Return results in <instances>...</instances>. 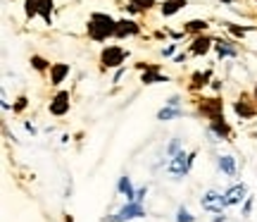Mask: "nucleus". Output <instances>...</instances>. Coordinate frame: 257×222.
Returning <instances> with one entry per match:
<instances>
[{
  "label": "nucleus",
  "mask_w": 257,
  "mask_h": 222,
  "mask_svg": "<svg viewBox=\"0 0 257 222\" xmlns=\"http://www.w3.org/2000/svg\"><path fill=\"white\" fill-rule=\"evenodd\" d=\"M86 29H88V36L93 41H107L110 36L117 34V22L110 15H105V12H93Z\"/></svg>",
  "instance_id": "nucleus-1"
},
{
  "label": "nucleus",
  "mask_w": 257,
  "mask_h": 222,
  "mask_svg": "<svg viewBox=\"0 0 257 222\" xmlns=\"http://www.w3.org/2000/svg\"><path fill=\"white\" fill-rule=\"evenodd\" d=\"M146 194H148V186H141L136 191V196H134V201H138V203H143V198H146Z\"/></svg>",
  "instance_id": "nucleus-30"
},
{
  "label": "nucleus",
  "mask_w": 257,
  "mask_h": 222,
  "mask_svg": "<svg viewBox=\"0 0 257 222\" xmlns=\"http://www.w3.org/2000/svg\"><path fill=\"white\" fill-rule=\"evenodd\" d=\"M212 48H214V38L210 36H195L193 38V43H191V53L193 55H205V53H210Z\"/></svg>",
  "instance_id": "nucleus-8"
},
{
  "label": "nucleus",
  "mask_w": 257,
  "mask_h": 222,
  "mask_svg": "<svg viewBox=\"0 0 257 222\" xmlns=\"http://www.w3.org/2000/svg\"><path fill=\"white\" fill-rule=\"evenodd\" d=\"M138 31H141V27H138L136 22H131V19H119V22H117V34H114V36L117 38L136 36Z\"/></svg>",
  "instance_id": "nucleus-10"
},
{
  "label": "nucleus",
  "mask_w": 257,
  "mask_h": 222,
  "mask_svg": "<svg viewBox=\"0 0 257 222\" xmlns=\"http://www.w3.org/2000/svg\"><path fill=\"white\" fill-rule=\"evenodd\" d=\"M184 8H186V0H165L160 10H162L165 17H172V15H176L179 10H184Z\"/></svg>",
  "instance_id": "nucleus-14"
},
{
  "label": "nucleus",
  "mask_w": 257,
  "mask_h": 222,
  "mask_svg": "<svg viewBox=\"0 0 257 222\" xmlns=\"http://www.w3.org/2000/svg\"><path fill=\"white\" fill-rule=\"evenodd\" d=\"M202 210H210V213H221L224 208H226V203H224V196L217 194V191H207V194L202 196Z\"/></svg>",
  "instance_id": "nucleus-5"
},
{
  "label": "nucleus",
  "mask_w": 257,
  "mask_h": 222,
  "mask_svg": "<svg viewBox=\"0 0 257 222\" xmlns=\"http://www.w3.org/2000/svg\"><path fill=\"white\" fill-rule=\"evenodd\" d=\"M179 146H181V141L174 139L172 143H169V148H167V153H169V156H176V153H179Z\"/></svg>",
  "instance_id": "nucleus-29"
},
{
  "label": "nucleus",
  "mask_w": 257,
  "mask_h": 222,
  "mask_svg": "<svg viewBox=\"0 0 257 222\" xmlns=\"http://www.w3.org/2000/svg\"><path fill=\"white\" fill-rule=\"evenodd\" d=\"M38 5H41V0H27V3H24V12H27L29 19L38 15Z\"/></svg>",
  "instance_id": "nucleus-25"
},
{
  "label": "nucleus",
  "mask_w": 257,
  "mask_h": 222,
  "mask_svg": "<svg viewBox=\"0 0 257 222\" xmlns=\"http://www.w3.org/2000/svg\"><path fill=\"white\" fill-rule=\"evenodd\" d=\"M193 220H195V215H191L186 208H179V210H176V222H193Z\"/></svg>",
  "instance_id": "nucleus-26"
},
{
  "label": "nucleus",
  "mask_w": 257,
  "mask_h": 222,
  "mask_svg": "<svg viewBox=\"0 0 257 222\" xmlns=\"http://www.w3.org/2000/svg\"><path fill=\"white\" fill-rule=\"evenodd\" d=\"M128 5H134L136 10H141V12H146V10H153L157 5L155 0H128Z\"/></svg>",
  "instance_id": "nucleus-24"
},
{
  "label": "nucleus",
  "mask_w": 257,
  "mask_h": 222,
  "mask_svg": "<svg viewBox=\"0 0 257 222\" xmlns=\"http://www.w3.org/2000/svg\"><path fill=\"white\" fill-rule=\"evenodd\" d=\"M169 105H174V108H179V103H181V98H179V96H172V98H169Z\"/></svg>",
  "instance_id": "nucleus-32"
},
{
  "label": "nucleus",
  "mask_w": 257,
  "mask_h": 222,
  "mask_svg": "<svg viewBox=\"0 0 257 222\" xmlns=\"http://www.w3.org/2000/svg\"><path fill=\"white\" fill-rule=\"evenodd\" d=\"M210 129L219 136V139H229L231 136V127L226 124V120H224V115H217V117H212L210 120Z\"/></svg>",
  "instance_id": "nucleus-11"
},
{
  "label": "nucleus",
  "mask_w": 257,
  "mask_h": 222,
  "mask_svg": "<svg viewBox=\"0 0 257 222\" xmlns=\"http://www.w3.org/2000/svg\"><path fill=\"white\" fill-rule=\"evenodd\" d=\"M214 48H217V55L221 57H236L238 55V50L233 46H229V41H214Z\"/></svg>",
  "instance_id": "nucleus-15"
},
{
  "label": "nucleus",
  "mask_w": 257,
  "mask_h": 222,
  "mask_svg": "<svg viewBox=\"0 0 257 222\" xmlns=\"http://www.w3.org/2000/svg\"><path fill=\"white\" fill-rule=\"evenodd\" d=\"M250 208H252V198H248V203L243 208V215H250Z\"/></svg>",
  "instance_id": "nucleus-33"
},
{
  "label": "nucleus",
  "mask_w": 257,
  "mask_h": 222,
  "mask_svg": "<svg viewBox=\"0 0 257 222\" xmlns=\"http://www.w3.org/2000/svg\"><path fill=\"white\" fill-rule=\"evenodd\" d=\"M67 74H69V65H67V62H55V65L50 67V84H53V86H60Z\"/></svg>",
  "instance_id": "nucleus-13"
},
{
  "label": "nucleus",
  "mask_w": 257,
  "mask_h": 222,
  "mask_svg": "<svg viewBox=\"0 0 257 222\" xmlns=\"http://www.w3.org/2000/svg\"><path fill=\"white\" fill-rule=\"evenodd\" d=\"M174 50H176V46H174V43H172V46H167V48H165V50H162V55H165V57H169V55H174Z\"/></svg>",
  "instance_id": "nucleus-31"
},
{
  "label": "nucleus",
  "mask_w": 257,
  "mask_h": 222,
  "mask_svg": "<svg viewBox=\"0 0 257 222\" xmlns=\"http://www.w3.org/2000/svg\"><path fill=\"white\" fill-rule=\"evenodd\" d=\"M117 189H119V194H124L128 198V201H134V196H136V191H134V184H131V179H128L126 175L119 179V184H117Z\"/></svg>",
  "instance_id": "nucleus-21"
},
{
  "label": "nucleus",
  "mask_w": 257,
  "mask_h": 222,
  "mask_svg": "<svg viewBox=\"0 0 257 222\" xmlns=\"http://www.w3.org/2000/svg\"><path fill=\"white\" fill-rule=\"evenodd\" d=\"M207 27H210V24H207L205 19H191V22L184 27V31H191V34H202Z\"/></svg>",
  "instance_id": "nucleus-22"
},
{
  "label": "nucleus",
  "mask_w": 257,
  "mask_h": 222,
  "mask_svg": "<svg viewBox=\"0 0 257 222\" xmlns=\"http://www.w3.org/2000/svg\"><path fill=\"white\" fill-rule=\"evenodd\" d=\"M50 112L55 115V117H62V115H67L69 112V91H60L50 101Z\"/></svg>",
  "instance_id": "nucleus-7"
},
{
  "label": "nucleus",
  "mask_w": 257,
  "mask_h": 222,
  "mask_svg": "<svg viewBox=\"0 0 257 222\" xmlns=\"http://www.w3.org/2000/svg\"><path fill=\"white\" fill-rule=\"evenodd\" d=\"M255 98H257V84H255Z\"/></svg>",
  "instance_id": "nucleus-36"
},
{
  "label": "nucleus",
  "mask_w": 257,
  "mask_h": 222,
  "mask_svg": "<svg viewBox=\"0 0 257 222\" xmlns=\"http://www.w3.org/2000/svg\"><path fill=\"white\" fill-rule=\"evenodd\" d=\"M38 15L43 17L46 24H53V0H41V5H38Z\"/></svg>",
  "instance_id": "nucleus-20"
},
{
  "label": "nucleus",
  "mask_w": 257,
  "mask_h": 222,
  "mask_svg": "<svg viewBox=\"0 0 257 222\" xmlns=\"http://www.w3.org/2000/svg\"><path fill=\"white\" fill-rule=\"evenodd\" d=\"M210 79H212V72H210V69H205V72H195L191 77V89H193V91H198V89H202V86L210 82Z\"/></svg>",
  "instance_id": "nucleus-16"
},
{
  "label": "nucleus",
  "mask_w": 257,
  "mask_h": 222,
  "mask_svg": "<svg viewBox=\"0 0 257 222\" xmlns=\"http://www.w3.org/2000/svg\"><path fill=\"white\" fill-rule=\"evenodd\" d=\"M186 57H188L186 53H179V55L174 57V62H186Z\"/></svg>",
  "instance_id": "nucleus-34"
},
{
  "label": "nucleus",
  "mask_w": 257,
  "mask_h": 222,
  "mask_svg": "<svg viewBox=\"0 0 257 222\" xmlns=\"http://www.w3.org/2000/svg\"><path fill=\"white\" fill-rule=\"evenodd\" d=\"M198 110L205 115V117H217V115H224V103L219 101V98H202L200 103H198Z\"/></svg>",
  "instance_id": "nucleus-6"
},
{
  "label": "nucleus",
  "mask_w": 257,
  "mask_h": 222,
  "mask_svg": "<svg viewBox=\"0 0 257 222\" xmlns=\"http://www.w3.org/2000/svg\"><path fill=\"white\" fill-rule=\"evenodd\" d=\"M126 50L121 46H107V48H102V53H100V65L107 69V67H121V62L126 60Z\"/></svg>",
  "instance_id": "nucleus-3"
},
{
  "label": "nucleus",
  "mask_w": 257,
  "mask_h": 222,
  "mask_svg": "<svg viewBox=\"0 0 257 222\" xmlns=\"http://www.w3.org/2000/svg\"><path fill=\"white\" fill-rule=\"evenodd\" d=\"M193 160H195V153H184V151H179L176 156H172L169 160V172L176 177H186L188 175V170H191Z\"/></svg>",
  "instance_id": "nucleus-2"
},
{
  "label": "nucleus",
  "mask_w": 257,
  "mask_h": 222,
  "mask_svg": "<svg viewBox=\"0 0 257 222\" xmlns=\"http://www.w3.org/2000/svg\"><path fill=\"white\" fill-rule=\"evenodd\" d=\"M226 27H229V31L233 34V36H238V38L245 36V29L243 27H236V24H226Z\"/></svg>",
  "instance_id": "nucleus-28"
},
{
  "label": "nucleus",
  "mask_w": 257,
  "mask_h": 222,
  "mask_svg": "<svg viewBox=\"0 0 257 222\" xmlns=\"http://www.w3.org/2000/svg\"><path fill=\"white\" fill-rule=\"evenodd\" d=\"M31 65H34V69H38V72H46V69L53 67L46 57H41V55H31Z\"/></svg>",
  "instance_id": "nucleus-23"
},
{
  "label": "nucleus",
  "mask_w": 257,
  "mask_h": 222,
  "mask_svg": "<svg viewBox=\"0 0 257 222\" xmlns=\"http://www.w3.org/2000/svg\"><path fill=\"white\" fill-rule=\"evenodd\" d=\"M27 96H19V98H17V103H15V108H12V110H15V112H22V110H24V108H27Z\"/></svg>",
  "instance_id": "nucleus-27"
},
{
  "label": "nucleus",
  "mask_w": 257,
  "mask_h": 222,
  "mask_svg": "<svg viewBox=\"0 0 257 222\" xmlns=\"http://www.w3.org/2000/svg\"><path fill=\"white\" fill-rule=\"evenodd\" d=\"M245 194H248V189H245V184H233L224 194V203L226 205H238L243 198H245Z\"/></svg>",
  "instance_id": "nucleus-9"
},
{
  "label": "nucleus",
  "mask_w": 257,
  "mask_h": 222,
  "mask_svg": "<svg viewBox=\"0 0 257 222\" xmlns=\"http://www.w3.org/2000/svg\"><path fill=\"white\" fill-rule=\"evenodd\" d=\"M181 115H184V110H181V108L167 105V108H162V110L157 112V120H160V122H167V120H174V117H181Z\"/></svg>",
  "instance_id": "nucleus-17"
},
{
  "label": "nucleus",
  "mask_w": 257,
  "mask_h": 222,
  "mask_svg": "<svg viewBox=\"0 0 257 222\" xmlns=\"http://www.w3.org/2000/svg\"><path fill=\"white\" fill-rule=\"evenodd\" d=\"M27 131H31V134H36V127H34L31 122H27Z\"/></svg>",
  "instance_id": "nucleus-35"
},
{
  "label": "nucleus",
  "mask_w": 257,
  "mask_h": 222,
  "mask_svg": "<svg viewBox=\"0 0 257 222\" xmlns=\"http://www.w3.org/2000/svg\"><path fill=\"white\" fill-rule=\"evenodd\" d=\"M146 210H143V203H138V201H128L124 208H121L119 213L114 215L110 222H128V220H136V217H143Z\"/></svg>",
  "instance_id": "nucleus-4"
},
{
  "label": "nucleus",
  "mask_w": 257,
  "mask_h": 222,
  "mask_svg": "<svg viewBox=\"0 0 257 222\" xmlns=\"http://www.w3.org/2000/svg\"><path fill=\"white\" fill-rule=\"evenodd\" d=\"M233 110H236V115H238L240 120H250V117H255L257 115V108L255 105H250L245 98H238V101L233 103Z\"/></svg>",
  "instance_id": "nucleus-12"
},
{
  "label": "nucleus",
  "mask_w": 257,
  "mask_h": 222,
  "mask_svg": "<svg viewBox=\"0 0 257 222\" xmlns=\"http://www.w3.org/2000/svg\"><path fill=\"white\" fill-rule=\"evenodd\" d=\"M141 82H143V84H160V82H167V74H160V72H157V67H153V69L143 72Z\"/></svg>",
  "instance_id": "nucleus-19"
},
{
  "label": "nucleus",
  "mask_w": 257,
  "mask_h": 222,
  "mask_svg": "<svg viewBox=\"0 0 257 222\" xmlns=\"http://www.w3.org/2000/svg\"><path fill=\"white\" fill-rule=\"evenodd\" d=\"M219 170L229 177L236 175V160H233V156H221L219 158Z\"/></svg>",
  "instance_id": "nucleus-18"
}]
</instances>
